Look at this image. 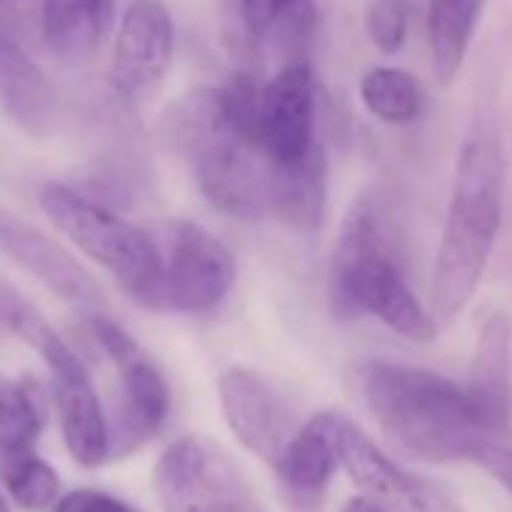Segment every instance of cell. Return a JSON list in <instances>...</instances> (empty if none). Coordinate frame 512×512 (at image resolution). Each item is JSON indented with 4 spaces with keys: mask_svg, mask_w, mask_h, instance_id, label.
I'll return each mask as SVG.
<instances>
[{
    "mask_svg": "<svg viewBox=\"0 0 512 512\" xmlns=\"http://www.w3.org/2000/svg\"><path fill=\"white\" fill-rule=\"evenodd\" d=\"M359 386L380 431L407 458L425 464L476 461L494 443L464 389L434 371L374 359L359 368Z\"/></svg>",
    "mask_w": 512,
    "mask_h": 512,
    "instance_id": "cell-1",
    "label": "cell"
},
{
    "mask_svg": "<svg viewBox=\"0 0 512 512\" xmlns=\"http://www.w3.org/2000/svg\"><path fill=\"white\" fill-rule=\"evenodd\" d=\"M506 163L497 139L476 130L464 139L455 163L452 199L431 272V305L455 320L476 296L503 220Z\"/></svg>",
    "mask_w": 512,
    "mask_h": 512,
    "instance_id": "cell-2",
    "label": "cell"
},
{
    "mask_svg": "<svg viewBox=\"0 0 512 512\" xmlns=\"http://www.w3.org/2000/svg\"><path fill=\"white\" fill-rule=\"evenodd\" d=\"M332 302L341 314H371L407 341H437V323L407 284L395 253L386 211L377 196H362L338 235L332 260Z\"/></svg>",
    "mask_w": 512,
    "mask_h": 512,
    "instance_id": "cell-3",
    "label": "cell"
},
{
    "mask_svg": "<svg viewBox=\"0 0 512 512\" xmlns=\"http://www.w3.org/2000/svg\"><path fill=\"white\" fill-rule=\"evenodd\" d=\"M40 208L58 232H64L82 253L100 263L121 290L142 308H157L160 287V247L157 241L124 220L115 208L91 199L70 184H46L40 190Z\"/></svg>",
    "mask_w": 512,
    "mask_h": 512,
    "instance_id": "cell-4",
    "label": "cell"
},
{
    "mask_svg": "<svg viewBox=\"0 0 512 512\" xmlns=\"http://www.w3.org/2000/svg\"><path fill=\"white\" fill-rule=\"evenodd\" d=\"M163 512H266L238 461L211 437L184 434L154 464Z\"/></svg>",
    "mask_w": 512,
    "mask_h": 512,
    "instance_id": "cell-5",
    "label": "cell"
},
{
    "mask_svg": "<svg viewBox=\"0 0 512 512\" xmlns=\"http://www.w3.org/2000/svg\"><path fill=\"white\" fill-rule=\"evenodd\" d=\"M88 329L118 371V410L109 422V458L130 455L166 425L172 407L169 383L157 362L106 311L88 314Z\"/></svg>",
    "mask_w": 512,
    "mask_h": 512,
    "instance_id": "cell-6",
    "label": "cell"
},
{
    "mask_svg": "<svg viewBox=\"0 0 512 512\" xmlns=\"http://www.w3.org/2000/svg\"><path fill=\"white\" fill-rule=\"evenodd\" d=\"M157 308L172 314H208L229 296L235 284V256L229 247L196 226L193 220H172L163 226Z\"/></svg>",
    "mask_w": 512,
    "mask_h": 512,
    "instance_id": "cell-7",
    "label": "cell"
},
{
    "mask_svg": "<svg viewBox=\"0 0 512 512\" xmlns=\"http://www.w3.org/2000/svg\"><path fill=\"white\" fill-rule=\"evenodd\" d=\"M175 55V22L160 0H133L115 31L109 85L130 103L154 100Z\"/></svg>",
    "mask_w": 512,
    "mask_h": 512,
    "instance_id": "cell-8",
    "label": "cell"
},
{
    "mask_svg": "<svg viewBox=\"0 0 512 512\" xmlns=\"http://www.w3.org/2000/svg\"><path fill=\"white\" fill-rule=\"evenodd\" d=\"M317 76L311 61L281 64L260 94L256 145L269 166L299 160L317 142Z\"/></svg>",
    "mask_w": 512,
    "mask_h": 512,
    "instance_id": "cell-9",
    "label": "cell"
},
{
    "mask_svg": "<svg viewBox=\"0 0 512 512\" xmlns=\"http://www.w3.org/2000/svg\"><path fill=\"white\" fill-rule=\"evenodd\" d=\"M205 202L235 220H260L269 211V163L244 136H223L187 160Z\"/></svg>",
    "mask_w": 512,
    "mask_h": 512,
    "instance_id": "cell-10",
    "label": "cell"
},
{
    "mask_svg": "<svg viewBox=\"0 0 512 512\" xmlns=\"http://www.w3.org/2000/svg\"><path fill=\"white\" fill-rule=\"evenodd\" d=\"M0 253L10 256L19 269L34 275L49 293H55L67 305L82 308L85 314L106 311L100 284L76 256L40 226L4 205H0Z\"/></svg>",
    "mask_w": 512,
    "mask_h": 512,
    "instance_id": "cell-11",
    "label": "cell"
},
{
    "mask_svg": "<svg viewBox=\"0 0 512 512\" xmlns=\"http://www.w3.org/2000/svg\"><path fill=\"white\" fill-rule=\"evenodd\" d=\"M217 395L232 437L256 458L275 464L296 431V416L281 389L250 368H226L217 380Z\"/></svg>",
    "mask_w": 512,
    "mask_h": 512,
    "instance_id": "cell-12",
    "label": "cell"
},
{
    "mask_svg": "<svg viewBox=\"0 0 512 512\" xmlns=\"http://www.w3.org/2000/svg\"><path fill=\"white\" fill-rule=\"evenodd\" d=\"M341 464L362 497L374 500L386 512H458V506L434 482L398 467L350 419L341 437Z\"/></svg>",
    "mask_w": 512,
    "mask_h": 512,
    "instance_id": "cell-13",
    "label": "cell"
},
{
    "mask_svg": "<svg viewBox=\"0 0 512 512\" xmlns=\"http://www.w3.org/2000/svg\"><path fill=\"white\" fill-rule=\"evenodd\" d=\"M344 425L347 419L341 413L323 410L299 425L275 458L278 488L296 512H320L326 488L341 467Z\"/></svg>",
    "mask_w": 512,
    "mask_h": 512,
    "instance_id": "cell-14",
    "label": "cell"
},
{
    "mask_svg": "<svg viewBox=\"0 0 512 512\" xmlns=\"http://www.w3.org/2000/svg\"><path fill=\"white\" fill-rule=\"evenodd\" d=\"M49 377L67 452L82 467H100L109 458V419L85 362L73 353L61 365L49 368Z\"/></svg>",
    "mask_w": 512,
    "mask_h": 512,
    "instance_id": "cell-15",
    "label": "cell"
},
{
    "mask_svg": "<svg viewBox=\"0 0 512 512\" xmlns=\"http://www.w3.org/2000/svg\"><path fill=\"white\" fill-rule=\"evenodd\" d=\"M464 395L479 422L494 434L512 419V323L506 314H491L476 341L470 380Z\"/></svg>",
    "mask_w": 512,
    "mask_h": 512,
    "instance_id": "cell-16",
    "label": "cell"
},
{
    "mask_svg": "<svg viewBox=\"0 0 512 512\" xmlns=\"http://www.w3.org/2000/svg\"><path fill=\"white\" fill-rule=\"evenodd\" d=\"M0 109L28 136L52 133L58 121V91L31 49L0 34Z\"/></svg>",
    "mask_w": 512,
    "mask_h": 512,
    "instance_id": "cell-17",
    "label": "cell"
},
{
    "mask_svg": "<svg viewBox=\"0 0 512 512\" xmlns=\"http://www.w3.org/2000/svg\"><path fill=\"white\" fill-rule=\"evenodd\" d=\"M329 157L317 139L299 160L269 166V211L293 232L314 235L326 217Z\"/></svg>",
    "mask_w": 512,
    "mask_h": 512,
    "instance_id": "cell-18",
    "label": "cell"
},
{
    "mask_svg": "<svg viewBox=\"0 0 512 512\" xmlns=\"http://www.w3.org/2000/svg\"><path fill=\"white\" fill-rule=\"evenodd\" d=\"M115 28V0H43L40 43L67 67L91 64Z\"/></svg>",
    "mask_w": 512,
    "mask_h": 512,
    "instance_id": "cell-19",
    "label": "cell"
},
{
    "mask_svg": "<svg viewBox=\"0 0 512 512\" xmlns=\"http://www.w3.org/2000/svg\"><path fill=\"white\" fill-rule=\"evenodd\" d=\"M244 37L272 49L281 64L308 61L317 37V4L314 0H235Z\"/></svg>",
    "mask_w": 512,
    "mask_h": 512,
    "instance_id": "cell-20",
    "label": "cell"
},
{
    "mask_svg": "<svg viewBox=\"0 0 512 512\" xmlns=\"http://www.w3.org/2000/svg\"><path fill=\"white\" fill-rule=\"evenodd\" d=\"M485 0H428V46L431 70L440 88H449L461 73Z\"/></svg>",
    "mask_w": 512,
    "mask_h": 512,
    "instance_id": "cell-21",
    "label": "cell"
},
{
    "mask_svg": "<svg viewBox=\"0 0 512 512\" xmlns=\"http://www.w3.org/2000/svg\"><path fill=\"white\" fill-rule=\"evenodd\" d=\"M46 425V401L34 377L0 374V452L34 449Z\"/></svg>",
    "mask_w": 512,
    "mask_h": 512,
    "instance_id": "cell-22",
    "label": "cell"
},
{
    "mask_svg": "<svg viewBox=\"0 0 512 512\" xmlns=\"http://www.w3.org/2000/svg\"><path fill=\"white\" fill-rule=\"evenodd\" d=\"M0 326L10 329L16 338H22L28 347L37 350V356L46 362V368L64 362L70 353H76L46 320V314L10 281L0 275Z\"/></svg>",
    "mask_w": 512,
    "mask_h": 512,
    "instance_id": "cell-23",
    "label": "cell"
},
{
    "mask_svg": "<svg viewBox=\"0 0 512 512\" xmlns=\"http://www.w3.org/2000/svg\"><path fill=\"white\" fill-rule=\"evenodd\" d=\"M362 106L383 124H410L422 112L419 82L398 67H374L359 82Z\"/></svg>",
    "mask_w": 512,
    "mask_h": 512,
    "instance_id": "cell-24",
    "label": "cell"
},
{
    "mask_svg": "<svg viewBox=\"0 0 512 512\" xmlns=\"http://www.w3.org/2000/svg\"><path fill=\"white\" fill-rule=\"evenodd\" d=\"M0 482L22 509L31 512L52 509V503L61 497V479L55 467L34 455V449L0 452Z\"/></svg>",
    "mask_w": 512,
    "mask_h": 512,
    "instance_id": "cell-25",
    "label": "cell"
},
{
    "mask_svg": "<svg viewBox=\"0 0 512 512\" xmlns=\"http://www.w3.org/2000/svg\"><path fill=\"white\" fill-rule=\"evenodd\" d=\"M365 31L377 52L398 55L410 31V4L407 0H371L365 13Z\"/></svg>",
    "mask_w": 512,
    "mask_h": 512,
    "instance_id": "cell-26",
    "label": "cell"
},
{
    "mask_svg": "<svg viewBox=\"0 0 512 512\" xmlns=\"http://www.w3.org/2000/svg\"><path fill=\"white\" fill-rule=\"evenodd\" d=\"M43 0H0V34L25 46L40 40Z\"/></svg>",
    "mask_w": 512,
    "mask_h": 512,
    "instance_id": "cell-27",
    "label": "cell"
},
{
    "mask_svg": "<svg viewBox=\"0 0 512 512\" xmlns=\"http://www.w3.org/2000/svg\"><path fill=\"white\" fill-rule=\"evenodd\" d=\"M52 512H139L136 506H130L127 500L100 491V488H76L61 494L52 503Z\"/></svg>",
    "mask_w": 512,
    "mask_h": 512,
    "instance_id": "cell-28",
    "label": "cell"
},
{
    "mask_svg": "<svg viewBox=\"0 0 512 512\" xmlns=\"http://www.w3.org/2000/svg\"><path fill=\"white\" fill-rule=\"evenodd\" d=\"M476 461H479V464H482V467H485V470L512 494V449L497 446V443H488Z\"/></svg>",
    "mask_w": 512,
    "mask_h": 512,
    "instance_id": "cell-29",
    "label": "cell"
},
{
    "mask_svg": "<svg viewBox=\"0 0 512 512\" xmlns=\"http://www.w3.org/2000/svg\"><path fill=\"white\" fill-rule=\"evenodd\" d=\"M341 512H386L383 506H377L374 500H368V497H353L350 503H344V509Z\"/></svg>",
    "mask_w": 512,
    "mask_h": 512,
    "instance_id": "cell-30",
    "label": "cell"
},
{
    "mask_svg": "<svg viewBox=\"0 0 512 512\" xmlns=\"http://www.w3.org/2000/svg\"><path fill=\"white\" fill-rule=\"evenodd\" d=\"M0 512H10V503H7L4 491H0Z\"/></svg>",
    "mask_w": 512,
    "mask_h": 512,
    "instance_id": "cell-31",
    "label": "cell"
}]
</instances>
